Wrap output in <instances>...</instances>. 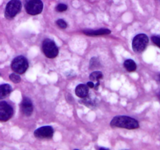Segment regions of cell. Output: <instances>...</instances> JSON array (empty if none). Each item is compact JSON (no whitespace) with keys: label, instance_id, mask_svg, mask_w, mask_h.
Listing matches in <instances>:
<instances>
[{"label":"cell","instance_id":"4fadbf2b","mask_svg":"<svg viewBox=\"0 0 160 150\" xmlns=\"http://www.w3.org/2000/svg\"><path fill=\"white\" fill-rule=\"evenodd\" d=\"M123 65H124L125 69L129 72L134 71L137 69V65H136L135 62L132 59H127L124 63H123Z\"/></svg>","mask_w":160,"mask_h":150},{"label":"cell","instance_id":"30bf717a","mask_svg":"<svg viewBox=\"0 0 160 150\" xmlns=\"http://www.w3.org/2000/svg\"><path fill=\"white\" fill-rule=\"evenodd\" d=\"M75 94L80 98H86L88 95V87L87 84H79L75 89Z\"/></svg>","mask_w":160,"mask_h":150},{"label":"cell","instance_id":"ffe728a7","mask_svg":"<svg viewBox=\"0 0 160 150\" xmlns=\"http://www.w3.org/2000/svg\"><path fill=\"white\" fill-rule=\"evenodd\" d=\"M87 86L88 88H94V86H95V84H94L93 81H89V82L87 83Z\"/></svg>","mask_w":160,"mask_h":150},{"label":"cell","instance_id":"8fae6325","mask_svg":"<svg viewBox=\"0 0 160 150\" xmlns=\"http://www.w3.org/2000/svg\"><path fill=\"white\" fill-rule=\"evenodd\" d=\"M84 33L89 36H98L104 35V34H109L111 33V31L109 29H99V30H87L84 31Z\"/></svg>","mask_w":160,"mask_h":150},{"label":"cell","instance_id":"6da1fadb","mask_svg":"<svg viewBox=\"0 0 160 150\" xmlns=\"http://www.w3.org/2000/svg\"><path fill=\"white\" fill-rule=\"evenodd\" d=\"M110 125L117 128H127V129H136L139 127V123L135 119L127 116H117L110 122Z\"/></svg>","mask_w":160,"mask_h":150},{"label":"cell","instance_id":"ba28073f","mask_svg":"<svg viewBox=\"0 0 160 150\" xmlns=\"http://www.w3.org/2000/svg\"><path fill=\"white\" fill-rule=\"evenodd\" d=\"M54 130L51 126H44L34 131V134L38 138H50L53 136Z\"/></svg>","mask_w":160,"mask_h":150},{"label":"cell","instance_id":"9c48e42d","mask_svg":"<svg viewBox=\"0 0 160 150\" xmlns=\"http://www.w3.org/2000/svg\"><path fill=\"white\" fill-rule=\"evenodd\" d=\"M21 110L25 116H31L33 112V104L29 98H23L21 102Z\"/></svg>","mask_w":160,"mask_h":150},{"label":"cell","instance_id":"5bb4252c","mask_svg":"<svg viewBox=\"0 0 160 150\" xmlns=\"http://www.w3.org/2000/svg\"><path fill=\"white\" fill-rule=\"evenodd\" d=\"M102 77L103 75L102 72L94 71L91 73L89 78H90L91 81H98L99 79H101V78H102Z\"/></svg>","mask_w":160,"mask_h":150},{"label":"cell","instance_id":"277c9868","mask_svg":"<svg viewBox=\"0 0 160 150\" xmlns=\"http://www.w3.org/2000/svg\"><path fill=\"white\" fill-rule=\"evenodd\" d=\"M11 68L18 74L23 73L28 68V62L25 57L22 56H17L11 63Z\"/></svg>","mask_w":160,"mask_h":150},{"label":"cell","instance_id":"44dd1931","mask_svg":"<svg viewBox=\"0 0 160 150\" xmlns=\"http://www.w3.org/2000/svg\"><path fill=\"white\" fill-rule=\"evenodd\" d=\"M158 77H159V81L160 82V74H159V76Z\"/></svg>","mask_w":160,"mask_h":150},{"label":"cell","instance_id":"9a60e30c","mask_svg":"<svg viewBox=\"0 0 160 150\" xmlns=\"http://www.w3.org/2000/svg\"><path fill=\"white\" fill-rule=\"evenodd\" d=\"M100 66V62L99 60H98V58L96 57H94L92 59H91L90 60V68H97Z\"/></svg>","mask_w":160,"mask_h":150},{"label":"cell","instance_id":"52a82bcc","mask_svg":"<svg viewBox=\"0 0 160 150\" xmlns=\"http://www.w3.org/2000/svg\"><path fill=\"white\" fill-rule=\"evenodd\" d=\"M13 114L12 107L5 101L0 102V121H7Z\"/></svg>","mask_w":160,"mask_h":150},{"label":"cell","instance_id":"8992f818","mask_svg":"<svg viewBox=\"0 0 160 150\" xmlns=\"http://www.w3.org/2000/svg\"><path fill=\"white\" fill-rule=\"evenodd\" d=\"M25 9L30 15H37L42 12L43 3L41 0H28L25 3Z\"/></svg>","mask_w":160,"mask_h":150},{"label":"cell","instance_id":"5b68a950","mask_svg":"<svg viewBox=\"0 0 160 150\" xmlns=\"http://www.w3.org/2000/svg\"><path fill=\"white\" fill-rule=\"evenodd\" d=\"M22 4L20 0H11L7 3L5 10V17L9 20L13 18L21 9Z\"/></svg>","mask_w":160,"mask_h":150},{"label":"cell","instance_id":"d6986e66","mask_svg":"<svg viewBox=\"0 0 160 150\" xmlns=\"http://www.w3.org/2000/svg\"><path fill=\"white\" fill-rule=\"evenodd\" d=\"M152 40L157 46H159L160 48V37H159V36H153L152 38Z\"/></svg>","mask_w":160,"mask_h":150},{"label":"cell","instance_id":"7402d4cb","mask_svg":"<svg viewBox=\"0 0 160 150\" xmlns=\"http://www.w3.org/2000/svg\"><path fill=\"white\" fill-rule=\"evenodd\" d=\"M159 99H160V92H159Z\"/></svg>","mask_w":160,"mask_h":150},{"label":"cell","instance_id":"3957f363","mask_svg":"<svg viewBox=\"0 0 160 150\" xmlns=\"http://www.w3.org/2000/svg\"><path fill=\"white\" fill-rule=\"evenodd\" d=\"M148 44V38L145 34H139L134 38L132 48L135 52H142L146 48Z\"/></svg>","mask_w":160,"mask_h":150},{"label":"cell","instance_id":"7a4b0ae2","mask_svg":"<svg viewBox=\"0 0 160 150\" xmlns=\"http://www.w3.org/2000/svg\"><path fill=\"white\" fill-rule=\"evenodd\" d=\"M42 51L45 56L50 59L56 57L59 53V49L56 43L52 40L48 38L45 39L42 42Z\"/></svg>","mask_w":160,"mask_h":150},{"label":"cell","instance_id":"7c38bea8","mask_svg":"<svg viewBox=\"0 0 160 150\" xmlns=\"http://www.w3.org/2000/svg\"><path fill=\"white\" fill-rule=\"evenodd\" d=\"M11 91H12V88L9 84H4L0 85V100L8 96Z\"/></svg>","mask_w":160,"mask_h":150},{"label":"cell","instance_id":"ac0fdd59","mask_svg":"<svg viewBox=\"0 0 160 150\" xmlns=\"http://www.w3.org/2000/svg\"><path fill=\"white\" fill-rule=\"evenodd\" d=\"M56 9L57 12H64V11H66L67 9V5L61 3V4H59L56 6Z\"/></svg>","mask_w":160,"mask_h":150},{"label":"cell","instance_id":"2e32d148","mask_svg":"<svg viewBox=\"0 0 160 150\" xmlns=\"http://www.w3.org/2000/svg\"><path fill=\"white\" fill-rule=\"evenodd\" d=\"M9 79L14 83H19L20 81V77L19 76L18 73H11L9 75Z\"/></svg>","mask_w":160,"mask_h":150},{"label":"cell","instance_id":"e0dca14e","mask_svg":"<svg viewBox=\"0 0 160 150\" xmlns=\"http://www.w3.org/2000/svg\"><path fill=\"white\" fill-rule=\"evenodd\" d=\"M56 24L58 25V27H59V28H62V29H65V28H67V22H66L65 20H62V19H59V20H58L57 21H56Z\"/></svg>","mask_w":160,"mask_h":150}]
</instances>
